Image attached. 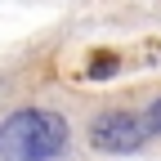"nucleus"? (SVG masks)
<instances>
[{
    "label": "nucleus",
    "mask_w": 161,
    "mask_h": 161,
    "mask_svg": "<svg viewBox=\"0 0 161 161\" xmlns=\"http://www.w3.org/2000/svg\"><path fill=\"white\" fill-rule=\"evenodd\" d=\"M67 148V121L45 108H23L0 121V152L9 161H49Z\"/></svg>",
    "instance_id": "obj_1"
},
{
    "label": "nucleus",
    "mask_w": 161,
    "mask_h": 161,
    "mask_svg": "<svg viewBox=\"0 0 161 161\" xmlns=\"http://www.w3.org/2000/svg\"><path fill=\"white\" fill-rule=\"evenodd\" d=\"M148 134H152L148 112L143 116H134V112H103L94 121V130H90V143L98 152H139L148 143Z\"/></svg>",
    "instance_id": "obj_2"
},
{
    "label": "nucleus",
    "mask_w": 161,
    "mask_h": 161,
    "mask_svg": "<svg viewBox=\"0 0 161 161\" xmlns=\"http://www.w3.org/2000/svg\"><path fill=\"white\" fill-rule=\"evenodd\" d=\"M148 125H152V134H161V98L148 108Z\"/></svg>",
    "instance_id": "obj_3"
}]
</instances>
